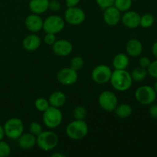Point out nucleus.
Masks as SVG:
<instances>
[{
    "instance_id": "4468645a",
    "label": "nucleus",
    "mask_w": 157,
    "mask_h": 157,
    "mask_svg": "<svg viewBox=\"0 0 157 157\" xmlns=\"http://www.w3.org/2000/svg\"><path fill=\"white\" fill-rule=\"evenodd\" d=\"M121 21L129 29H136L140 23V15L135 11H127L121 15Z\"/></svg>"
},
{
    "instance_id": "ddd939ff",
    "label": "nucleus",
    "mask_w": 157,
    "mask_h": 157,
    "mask_svg": "<svg viewBox=\"0 0 157 157\" xmlns=\"http://www.w3.org/2000/svg\"><path fill=\"white\" fill-rule=\"evenodd\" d=\"M103 18L107 25L115 26L121 21V12L114 6H112L104 9Z\"/></svg>"
},
{
    "instance_id": "6ab92c4d",
    "label": "nucleus",
    "mask_w": 157,
    "mask_h": 157,
    "mask_svg": "<svg viewBox=\"0 0 157 157\" xmlns=\"http://www.w3.org/2000/svg\"><path fill=\"white\" fill-rule=\"evenodd\" d=\"M49 0H30L29 7L34 14L41 15L48 9Z\"/></svg>"
},
{
    "instance_id": "393cba45",
    "label": "nucleus",
    "mask_w": 157,
    "mask_h": 157,
    "mask_svg": "<svg viewBox=\"0 0 157 157\" xmlns=\"http://www.w3.org/2000/svg\"><path fill=\"white\" fill-rule=\"evenodd\" d=\"M132 0H114L113 6L121 12H125L130 10L132 6Z\"/></svg>"
},
{
    "instance_id": "58836bf2",
    "label": "nucleus",
    "mask_w": 157,
    "mask_h": 157,
    "mask_svg": "<svg viewBox=\"0 0 157 157\" xmlns=\"http://www.w3.org/2000/svg\"><path fill=\"white\" fill-rule=\"evenodd\" d=\"M4 136H5L4 128H3V126H2L1 124H0V140H2Z\"/></svg>"
},
{
    "instance_id": "f03ea898",
    "label": "nucleus",
    "mask_w": 157,
    "mask_h": 157,
    "mask_svg": "<svg viewBox=\"0 0 157 157\" xmlns=\"http://www.w3.org/2000/svg\"><path fill=\"white\" fill-rule=\"evenodd\" d=\"M88 133V126L84 120L71 121L66 127V134L73 140H81Z\"/></svg>"
},
{
    "instance_id": "a211bd4d",
    "label": "nucleus",
    "mask_w": 157,
    "mask_h": 157,
    "mask_svg": "<svg viewBox=\"0 0 157 157\" xmlns=\"http://www.w3.org/2000/svg\"><path fill=\"white\" fill-rule=\"evenodd\" d=\"M18 144L23 150H30L36 145V136L31 133H22L18 138Z\"/></svg>"
},
{
    "instance_id": "2eb2a0df",
    "label": "nucleus",
    "mask_w": 157,
    "mask_h": 157,
    "mask_svg": "<svg viewBox=\"0 0 157 157\" xmlns=\"http://www.w3.org/2000/svg\"><path fill=\"white\" fill-rule=\"evenodd\" d=\"M43 19L37 14H31L25 20V27L29 32L36 33L43 29Z\"/></svg>"
},
{
    "instance_id": "c85d7f7f",
    "label": "nucleus",
    "mask_w": 157,
    "mask_h": 157,
    "mask_svg": "<svg viewBox=\"0 0 157 157\" xmlns=\"http://www.w3.org/2000/svg\"><path fill=\"white\" fill-rule=\"evenodd\" d=\"M10 153V146L5 141L0 140V157H8Z\"/></svg>"
},
{
    "instance_id": "aec40b11",
    "label": "nucleus",
    "mask_w": 157,
    "mask_h": 157,
    "mask_svg": "<svg viewBox=\"0 0 157 157\" xmlns=\"http://www.w3.org/2000/svg\"><path fill=\"white\" fill-rule=\"evenodd\" d=\"M130 64L128 55L124 53H119L114 56L112 61V64L115 70H125Z\"/></svg>"
},
{
    "instance_id": "9b49d317",
    "label": "nucleus",
    "mask_w": 157,
    "mask_h": 157,
    "mask_svg": "<svg viewBox=\"0 0 157 157\" xmlns=\"http://www.w3.org/2000/svg\"><path fill=\"white\" fill-rule=\"evenodd\" d=\"M78 71L71 67H64L58 71L57 74V79L60 84L65 86H70L75 84L78 81Z\"/></svg>"
},
{
    "instance_id": "f704fd0d",
    "label": "nucleus",
    "mask_w": 157,
    "mask_h": 157,
    "mask_svg": "<svg viewBox=\"0 0 157 157\" xmlns=\"http://www.w3.org/2000/svg\"><path fill=\"white\" fill-rule=\"evenodd\" d=\"M150 62H151V61H150V58H147V57H141L139 59L140 66L146 69H147V67H149Z\"/></svg>"
},
{
    "instance_id": "b1692460",
    "label": "nucleus",
    "mask_w": 157,
    "mask_h": 157,
    "mask_svg": "<svg viewBox=\"0 0 157 157\" xmlns=\"http://www.w3.org/2000/svg\"><path fill=\"white\" fill-rule=\"evenodd\" d=\"M155 22V18L152 14L145 13L143 15H140V26L144 29L150 28Z\"/></svg>"
},
{
    "instance_id": "a878e982",
    "label": "nucleus",
    "mask_w": 157,
    "mask_h": 157,
    "mask_svg": "<svg viewBox=\"0 0 157 157\" xmlns=\"http://www.w3.org/2000/svg\"><path fill=\"white\" fill-rule=\"evenodd\" d=\"M35 107L38 111L44 112L50 107L48 100L44 98H38L35 101Z\"/></svg>"
},
{
    "instance_id": "79ce46f5",
    "label": "nucleus",
    "mask_w": 157,
    "mask_h": 157,
    "mask_svg": "<svg viewBox=\"0 0 157 157\" xmlns=\"http://www.w3.org/2000/svg\"><path fill=\"white\" fill-rule=\"evenodd\" d=\"M132 1H136V0H132Z\"/></svg>"
},
{
    "instance_id": "9d476101",
    "label": "nucleus",
    "mask_w": 157,
    "mask_h": 157,
    "mask_svg": "<svg viewBox=\"0 0 157 157\" xmlns=\"http://www.w3.org/2000/svg\"><path fill=\"white\" fill-rule=\"evenodd\" d=\"M85 18V12L77 6L67 8L64 12V20L66 22L71 25H78L82 24Z\"/></svg>"
},
{
    "instance_id": "5701e85b",
    "label": "nucleus",
    "mask_w": 157,
    "mask_h": 157,
    "mask_svg": "<svg viewBox=\"0 0 157 157\" xmlns=\"http://www.w3.org/2000/svg\"><path fill=\"white\" fill-rule=\"evenodd\" d=\"M147 75L148 73H147V69L144 68L140 66L133 69L130 73L133 81H136V82H141V81H144L147 78Z\"/></svg>"
},
{
    "instance_id": "7ed1b4c3",
    "label": "nucleus",
    "mask_w": 157,
    "mask_h": 157,
    "mask_svg": "<svg viewBox=\"0 0 157 157\" xmlns=\"http://www.w3.org/2000/svg\"><path fill=\"white\" fill-rule=\"evenodd\" d=\"M58 135L52 131H42L36 136V145L44 151H50L58 146Z\"/></svg>"
},
{
    "instance_id": "ea45409f",
    "label": "nucleus",
    "mask_w": 157,
    "mask_h": 157,
    "mask_svg": "<svg viewBox=\"0 0 157 157\" xmlns=\"http://www.w3.org/2000/svg\"><path fill=\"white\" fill-rule=\"evenodd\" d=\"M52 157H64V155L61 154L60 153H55L52 155Z\"/></svg>"
},
{
    "instance_id": "bb28decb",
    "label": "nucleus",
    "mask_w": 157,
    "mask_h": 157,
    "mask_svg": "<svg viewBox=\"0 0 157 157\" xmlns=\"http://www.w3.org/2000/svg\"><path fill=\"white\" fill-rule=\"evenodd\" d=\"M87 114V110L83 106H77L73 110V117L75 120H84Z\"/></svg>"
},
{
    "instance_id": "423d86ee",
    "label": "nucleus",
    "mask_w": 157,
    "mask_h": 157,
    "mask_svg": "<svg viewBox=\"0 0 157 157\" xmlns=\"http://www.w3.org/2000/svg\"><path fill=\"white\" fill-rule=\"evenodd\" d=\"M157 94L153 87L143 85L138 87L135 91V98L143 105H150L156 100Z\"/></svg>"
},
{
    "instance_id": "f8f14e48",
    "label": "nucleus",
    "mask_w": 157,
    "mask_h": 157,
    "mask_svg": "<svg viewBox=\"0 0 157 157\" xmlns=\"http://www.w3.org/2000/svg\"><path fill=\"white\" fill-rule=\"evenodd\" d=\"M52 46L54 53L60 57L68 56L73 51L72 44L66 39L56 40Z\"/></svg>"
},
{
    "instance_id": "c9c22d12",
    "label": "nucleus",
    "mask_w": 157,
    "mask_h": 157,
    "mask_svg": "<svg viewBox=\"0 0 157 157\" xmlns=\"http://www.w3.org/2000/svg\"><path fill=\"white\" fill-rule=\"evenodd\" d=\"M149 113H150V116L151 117L157 119V104H154V103L150 104V107L149 108Z\"/></svg>"
},
{
    "instance_id": "f3484780",
    "label": "nucleus",
    "mask_w": 157,
    "mask_h": 157,
    "mask_svg": "<svg viewBox=\"0 0 157 157\" xmlns=\"http://www.w3.org/2000/svg\"><path fill=\"white\" fill-rule=\"evenodd\" d=\"M41 40L38 35L31 34L27 35L22 41V46L28 52H34L41 46Z\"/></svg>"
},
{
    "instance_id": "6e6552de",
    "label": "nucleus",
    "mask_w": 157,
    "mask_h": 157,
    "mask_svg": "<svg viewBox=\"0 0 157 157\" xmlns=\"http://www.w3.org/2000/svg\"><path fill=\"white\" fill-rule=\"evenodd\" d=\"M99 105L104 110L107 112L114 111L118 105V99L113 92L110 90H104L98 98Z\"/></svg>"
},
{
    "instance_id": "dca6fc26",
    "label": "nucleus",
    "mask_w": 157,
    "mask_h": 157,
    "mask_svg": "<svg viewBox=\"0 0 157 157\" xmlns=\"http://www.w3.org/2000/svg\"><path fill=\"white\" fill-rule=\"evenodd\" d=\"M143 49V44L136 38H131L126 44V52L130 57H139L142 54Z\"/></svg>"
},
{
    "instance_id": "1a4fd4ad",
    "label": "nucleus",
    "mask_w": 157,
    "mask_h": 157,
    "mask_svg": "<svg viewBox=\"0 0 157 157\" xmlns=\"http://www.w3.org/2000/svg\"><path fill=\"white\" fill-rule=\"evenodd\" d=\"M111 75L112 71L110 67L106 64H100L93 69L91 78L96 84H104L110 81Z\"/></svg>"
},
{
    "instance_id": "e433bc0d",
    "label": "nucleus",
    "mask_w": 157,
    "mask_h": 157,
    "mask_svg": "<svg viewBox=\"0 0 157 157\" xmlns=\"http://www.w3.org/2000/svg\"><path fill=\"white\" fill-rule=\"evenodd\" d=\"M80 1H81V0H65L66 5H67V8L77 6L78 3L80 2Z\"/></svg>"
},
{
    "instance_id": "cd10ccee",
    "label": "nucleus",
    "mask_w": 157,
    "mask_h": 157,
    "mask_svg": "<svg viewBox=\"0 0 157 157\" xmlns=\"http://www.w3.org/2000/svg\"><path fill=\"white\" fill-rule=\"evenodd\" d=\"M84 64V61L82 57L81 56H75L70 61V67L75 71L81 70Z\"/></svg>"
},
{
    "instance_id": "412c9836",
    "label": "nucleus",
    "mask_w": 157,
    "mask_h": 157,
    "mask_svg": "<svg viewBox=\"0 0 157 157\" xmlns=\"http://www.w3.org/2000/svg\"><path fill=\"white\" fill-rule=\"evenodd\" d=\"M50 106L55 107H62L66 102V96L63 92L61 91H55L50 95L48 98Z\"/></svg>"
},
{
    "instance_id": "4be33fe9",
    "label": "nucleus",
    "mask_w": 157,
    "mask_h": 157,
    "mask_svg": "<svg viewBox=\"0 0 157 157\" xmlns=\"http://www.w3.org/2000/svg\"><path fill=\"white\" fill-rule=\"evenodd\" d=\"M114 113L117 117L124 119V118H127L131 116L132 113H133V109H132L131 106L129 104H121L117 106L114 110Z\"/></svg>"
},
{
    "instance_id": "a19ab883",
    "label": "nucleus",
    "mask_w": 157,
    "mask_h": 157,
    "mask_svg": "<svg viewBox=\"0 0 157 157\" xmlns=\"http://www.w3.org/2000/svg\"><path fill=\"white\" fill-rule=\"evenodd\" d=\"M156 80H157V79H156ZM153 88H154L155 91H156V94H157V81H156V82H155L154 85H153Z\"/></svg>"
},
{
    "instance_id": "4c0bfd02",
    "label": "nucleus",
    "mask_w": 157,
    "mask_h": 157,
    "mask_svg": "<svg viewBox=\"0 0 157 157\" xmlns=\"http://www.w3.org/2000/svg\"><path fill=\"white\" fill-rule=\"evenodd\" d=\"M151 51H152V53H153V56H154L155 58L157 59V41H155V42L153 44V45H152Z\"/></svg>"
},
{
    "instance_id": "2f4dec72",
    "label": "nucleus",
    "mask_w": 157,
    "mask_h": 157,
    "mask_svg": "<svg viewBox=\"0 0 157 157\" xmlns=\"http://www.w3.org/2000/svg\"><path fill=\"white\" fill-rule=\"evenodd\" d=\"M96 2L98 6L103 10L113 6V3H114V0H96Z\"/></svg>"
},
{
    "instance_id": "20e7f679",
    "label": "nucleus",
    "mask_w": 157,
    "mask_h": 157,
    "mask_svg": "<svg viewBox=\"0 0 157 157\" xmlns=\"http://www.w3.org/2000/svg\"><path fill=\"white\" fill-rule=\"evenodd\" d=\"M43 123L48 128L55 129L61 125L63 115L58 107L50 106L45 111L43 112Z\"/></svg>"
},
{
    "instance_id": "473e14b6",
    "label": "nucleus",
    "mask_w": 157,
    "mask_h": 157,
    "mask_svg": "<svg viewBox=\"0 0 157 157\" xmlns=\"http://www.w3.org/2000/svg\"><path fill=\"white\" fill-rule=\"evenodd\" d=\"M61 9V3L58 0H49L48 9L52 12H58Z\"/></svg>"
},
{
    "instance_id": "f257e3e1",
    "label": "nucleus",
    "mask_w": 157,
    "mask_h": 157,
    "mask_svg": "<svg viewBox=\"0 0 157 157\" xmlns=\"http://www.w3.org/2000/svg\"><path fill=\"white\" fill-rule=\"evenodd\" d=\"M110 82L112 87L118 91L128 90L133 84V79L130 72L127 70H115L112 71Z\"/></svg>"
},
{
    "instance_id": "7c9ffc66",
    "label": "nucleus",
    "mask_w": 157,
    "mask_h": 157,
    "mask_svg": "<svg viewBox=\"0 0 157 157\" xmlns=\"http://www.w3.org/2000/svg\"><path fill=\"white\" fill-rule=\"evenodd\" d=\"M147 73L153 78L157 79V59L150 62V65L147 67Z\"/></svg>"
},
{
    "instance_id": "39448f33",
    "label": "nucleus",
    "mask_w": 157,
    "mask_h": 157,
    "mask_svg": "<svg viewBox=\"0 0 157 157\" xmlns=\"http://www.w3.org/2000/svg\"><path fill=\"white\" fill-rule=\"evenodd\" d=\"M5 136L12 140H17L24 132V124L19 118H10L3 126Z\"/></svg>"
},
{
    "instance_id": "c756f323",
    "label": "nucleus",
    "mask_w": 157,
    "mask_h": 157,
    "mask_svg": "<svg viewBox=\"0 0 157 157\" xmlns=\"http://www.w3.org/2000/svg\"><path fill=\"white\" fill-rule=\"evenodd\" d=\"M29 131L32 134L37 136L42 132V127H41V125L39 123L33 121L29 125Z\"/></svg>"
},
{
    "instance_id": "0eeeda50",
    "label": "nucleus",
    "mask_w": 157,
    "mask_h": 157,
    "mask_svg": "<svg viewBox=\"0 0 157 157\" xmlns=\"http://www.w3.org/2000/svg\"><path fill=\"white\" fill-rule=\"evenodd\" d=\"M64 20L57 15H52L43 21V29L46 33L58 34L64 29Z\"/></svg>"
},
{
    "instance_id": "72a5a7b5",
    "label": "nucleus",
    "mask_w": 157,
    "mask_h": 157,
    "mask_svg": "<svg viewBox=\"0 0 157 157\" xmlns=\"http://www.w3.org/2000/svg\"><path fill=\"white\" fill-rule=\"evenodd\" d=\"M56 41V37L55 34L52 33H46V35L44 37V41L48 45L52 46Z\"/></svg>"
}]
</instances>
